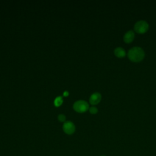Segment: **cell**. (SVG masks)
Instances as JSON below:
<instances>
[{"label": "cell", "mask_w": 156, "mask_h": 156, "mask_svg": "<svg viewBox=\"0 0 156 156\" xmlns=\"http://www.w3.org/2000/svg\"><path fill=\"white\" fill-rule=\"evenodd\" d=\"M63 132L67 135H72L76 130V126L74 124L69 121H65L62 127Z\"/></svg>", "instance_id": "277c9868"}, {"label": "cell", "mask_w": 156, "mask_h": 156, "mask_svg": "<svg viewBox=\"0 0 156 156\" xmlns=\"http://www.w3.org/2000/svg\"><path fill=\"white\" fill-rule=\"evenodd\" d=\"M135 37V34L133 30H129L127 31L124 35L123 37V40L124 41L127 43H129L130 42H132Z\"/></svg>", "instance_id": "8992f818"}, {"label": "cell", "mask_w": 156, "mask_h": 156, "mask_svg": "<svg viewBox=\"0 0 156 156\" xmlns=\"http://www.w3.org/2000/svg\"><path fill=\"white\" fill-rule=\"evenodd\" d=\"M58 120L60 121V122H65L66 121V116L65 115L63 114H60L58 115Z\"/></svg>", "instance_id": "30bf717a"}, {"label": "cell", "mask_w": 156, "mask_h": 156, "mask_svg": "<svg viewBox=\"0 0 156 156\" xmlns=\"http://www.w3.org/2000/svg\"><path fill=\"white\" fill-rule=\"evenodd\" d=\"M101 98V94L99 92H94L90 96L89 102L91 105H96L100 102Z\"/></svg>", "instance_id": "5b68a950"}, {"label": "cell", "mask_w": 156, "mask_h": 156, "mask_svg": "<svg viewBox=\"0 0 156 156\" xmlns=\"http://www.w3.org/2000/svg\"><path fill=\"white\" fill-rule=\"evenodd\" d=\"M149 29V24L144 20H140L134 25V30L138 34L145 33Z\"/></svg>", "instance_id": "3957f363"}, {"label": "cell", "mask_w": 156, "mask_h": 156, "mask_svg": "<svg viewBox=\"0 0 156 156\" xmlns=\"http://www.w3.org/2000/svg\"><path fill=\"white\" fill-rule=\"evenodd\" d=\"M74 111L77 113H84L89 110L88 103L84 100H79L76 101L73 105Z\"/></svg>", "instance_id": "7a4b0ae2"}, {"label": "cell", "mask_w": 156, "mask_h": 156, "mask_svg": "<svg viewBox=\"0 0 156 156\" xmlns=\"http://www.w3.org/2000/svg\"><path fill=\"white\" fill-rule=\"evenodd\" d=\"M127 55L131 61L134 62H138L144 58V51L140 47L134 46L129 50Z\"/></svg>", "instance_id": "6da1fadb"}, {"label": "cell", "mask_w": 156, "mask_h": 156, "mask_svg": "<svg viewBox=\"0 0 156 156\" xmlns=\"http://www.w3.org/2000/svg\"><path fill=\"white\" fill-rule=\"evenodd\" d=\"M63 100L62 97L59 96L55 98V99L54 101V105L55 107H58L63 104Z\"/></svg>", "instance_id": "ba28073f"}, {"label": "cell", "mask_w": 156, "mask_h": 156, "mask_svg": "<svg viewBox=\"0 0 156 156\" xmlns=\"http://www.w3.org/2000/svg\"><path fill=\"white\" fill-rule=\"evenodd\" d=\"M89 112L91 114H96V113H98V108L96 107L92 106V107L89 108Z\"/></svg>", "instance_id": "9c48e42d"}, {"label": "cell", "mask_w": 156, "mask_h": 156, "mask_svg": "<svg viewBox=\"0 0 156 156\" xmlns=\"http://www.w3.org/2000/svg\"><path fill=\"white\" fill-rule=\"evenodd\" d=\"M63 96H64V97H67V96H69V92L68 91H65L63 93Z\"/></svg>", "instance_id": "8fae6325"}, {"label": "cell", "mask_w": 156, "mask_h": 156, "mask_svg": "<svg viewBox=\"0 0 156 156\" xmlns=\"http://www.w3.org/2000/svg\"><path fill=\"white\" fill-rule=\"evenodd\" d=\"M114 53H115V55L119 58L124 57L126 54L125 49L121 47L116 48L114 50Z\"/></svg>", "instance_id": "52a82bcc"}]
</instances>
